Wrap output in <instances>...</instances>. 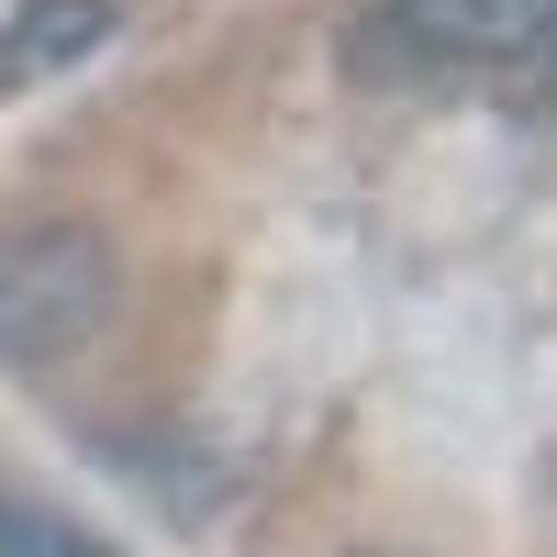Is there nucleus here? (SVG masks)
Returning <instances> with one entry per match:
<instances>
[{
	"label": "nucleus",
	"mask_w": 557,
	"mask_h": 557,
	"mask_svg": "<svg viewBox=\"0 0 557 557\" xmlns=\"http://www.w3.org/2000/svg\"><path fill=\"white\" fill-rule=\"evenodd\" d=\"M112 312H123V257L101 223H78V212L0 223V357L12 368L78 357Z\"/></svg>",
	"instance_id": "f257e3e1"
},
{
	"label": "nucleus",
	"mask_w": 557,
	"mask_h": 557,
	"mask_svg": "<svg viewBox=\"0 0 557 557\" xmlns=\"http://www.w3.org/2000/svg\"><path fill=\"white\" fill-rule=\"evenodd\" d=\"M380 34L424 67H535L557 0H380Z\"/></svg>",
	"instance_id": "f03ea898"
},
{
	"label": "nucleus",
	"mask_w": 557,
	"mask_h": 557,
	"mask_svg": "<svg viewBox=\"0 0 557 557\" xmlns=\"http://www.w3.org/2000/svg\"><path fill=\"white\" fill-rule=\"evenodd\" d=\"M89 45H112V0H23L12 34H0V89H34V78L78 67Z\"/></svg>",
	"instance_id": "7ed1b4c3"
},
{
	"label": "nucleus",
	"mask_w": 557,
	"mask_h": 557,
	"mask_svg": "<svg viewBox=\"0 0 557 557\" xmlns=\"http://www.w3.org/2000/svg\"><path fill=\"white\" fill-rule=\"evenodd\" d=\"M0 557H112V546L78 535L67 513H45V502H23V491H0Z\"/></svg>",
	"instance_id": "20e7f679"
},
{
	"label": "nucleus",
	"mask_w": 557,
	"mask_h": 557,
	"mask_svg": "<svg viewBox=\"0 0 557 557\" xmlns=\"http://www.w3.org/2000/svg\"><path fill=\"white\" fill-rule=\"evenodd\" d=\"M535 67H546V89H557V34H546V57H535Z\"/></svg>",
	"instance_id": "39448f33"
},
{
	"label": "nucleus",
	"mask_w": 557,
	"mask_h": 557,
	"mask_svg": "<svg viewBox=\"0 0 557 557\" xmlns=\"http://www.w3.org/2000/svg\"><path fill=\"white\" fill-rule=\"evenodd\" d=\"M357 557H380V546H357Z\"/></svg>",
	"instance_id": "423d86ee"
}]
</instances>
